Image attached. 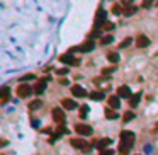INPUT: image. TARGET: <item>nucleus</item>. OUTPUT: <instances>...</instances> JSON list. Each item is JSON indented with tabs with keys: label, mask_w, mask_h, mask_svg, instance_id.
Here are the masks:
<instances>
[{
	"label": "nucleus",
	"mask_w": 158,
	"mask_h": 155,
	"mask_svg": "<svg viewBox=\"0 0 158 155\" xmlns=\"http://www.w3.org/2000/svg\"><path fill=\"white\" fill-rule=\"evenodd\" d=\"M114 70H116V68H104V70H102V73H104V75H111V73L114 72Z\"/></svg>",
	"instance_id": "32"
},
{
	"label": "nucleus",
	"mask_w": 158,
	"mask_h": 155,
	"mask_svg": "<svg viewBox=\"0 0 158 155\" xmlns=\"http://www.w3.org/2000/svg\"><path fill=\"white\" fill-rule=\"evenodd\" d=\"M134 12H136V7H134V5H128V7H126V9H124V15H128V17H129V15H133V14H134Z\"/></svg>",
	"instance_id": "19"
},
{
	"label": "nucleus",
	"mask_w": 158,
	"mask_h": 155,
	"mask_svg": "<svg viewBox=\"0 0 158 155\" xmlns=\"http://www.w3.org/2000/svg\"><path fill=\"white\" fill-rule=\"evenodd\" d=\"M140 99H141V92H138V94H133L131 99H129V106H131V108H136L138 102H140Z\"/></svg>",
	"instance_id": "15"
},
{
	"label": "nucleus",
	"mask_w": 158,
	"mask_h": 155,
	"mask_svg": "<svg viewBox=\"0 0 158 155\" xmlns=\"http://www.w3.org/2000/svg\"><path fill=\"white\" fill-rule=\"evenodd\" d=\"M46 84H48V78H41V80L34 85V92H36V94H43L44 89H46Z\"/></svg>",
	"instance_id": "12"
},
{
	"label": "nucleus",
	"mask_w": 158,
	"mask_h": 155,
	"mask_svg": "<svg viewBox=\"0 0 158 155\" xmlns=\"http://www.w3.org/2000/svg\"><path fill=\"white\" fill-rule=\"evenodd\" d=\"M4 145H7V140H0V146H4Z\"/></svg>",
	"instance_id": "35"
},
{
	"label": "nucleus",
	"mask_w": 158,
	"mask_h": 155,
	"mask_svg": "<svg viewBox=\"0 0 158 155\" xmlns=\"http://www.w3.org/2000/svg\"><path fill=\"white\" fill-rule=\"evenodd\" d=\"M53 119L56 121V123H60V125H63L65 119H66V116H65V111L60 108H55L53 109Z\"/></svg>",
	"instance_id": "6"
},
{
	"label": "nucleus",
	"mask_w": 158,
	"mask_h": 155,
	"mask_svg": "<svg viewBox=\"0 0 158 155\" xmlns=\"http://www.w3.org/2000/svg\"><path fill=\"white\" fill-rule=\"evenodd\" d=\"M61 104H63L65 109H77V102H75L73 99H63Z\"/></svg>",
	"instance_id": "14"
},
{
	"label": "nucleus",
	"mask_w": 158,
	"mask_h": 155,
	"mask_svg": "<svg viewBox=\"0 0 158 155\" xmlns=\"http://www.w3.org/2000/svg\"><path fill=\"white\" fill-rule=\"evenodd\" d=\"M124 121H126V123H128V121H131V119H134V112L133 111H128V112H124Z\"/></svg>",
	"instance_id": "23"
},
{
	"label": "nucleus",
	"mask_w": 158,
	"mask_h": 155,
	"mask_svg": "<svg viewBox=\"0 0 158 155\" xmlns=\"http://www.w3.org/2000/svg\"><path fill=\"white\" fill-rule=\"evenodd\" d=\"M32 78H36V77H34V73H29V75H26V77H22V78H21V82L26 84V80H32Z\"/></svg>",
	"instance_id": "26"
},
{
	"label": "nucleus",
	"mask_w": 158,
	"mask_h": 155,
	"mask_svg": "<svg viewBox=\"0 0 158 155\" xmlns=\"http://www.w3.org/2000/svg\"><path fill=\"white\" fill-rule=\"evenodd\" d=\"M72 94L75 97H87V91L82 85H73L72 87Z\"/></svg>",
	"instance_id": "10"
},
{
	"label": "nucleus",
	"mask_w": 158,
	"mask_h": 155,
	"mask_svg": "<svg viewBox=\"0 0 158 155\" xmlns=\"http://www.w3.org/2000/svg\"><path fill=\"white\" fill-rule=\"evenodd\" d=\"M119 104H121V101H119V97L117 95H112V97H109V106L111 108H119Z\"/></svg>",
	"instance_id": "17"
},
{
	"label": "nucleus",
	"mask_w": 158,
	"mask_h": 155,
	"mask_svg": "<svg viewBox=\"0 0 158 155\" xmlns=\"http://www.w3.org/2000/svg\"><path fill=\"white\" fill-rule=\"evenodd\" d=\"M60 61L65 65H77L78 60L77 58H73V55H70V53H65V55L60 56Z\"/></svg>",
	"instance_id": "9"
},
{
	"label": "nucleus",
	"mask_w": 158,
	"mask_h": 155,
	"mask_svg": "<svg viewBox=\"0 0 158 155\" xmlns=\"http://www.w3.org/2000/svg\"><path fill=\"white\" fill-rule=\"evenodd\" d=\"M112 12H114V14H121V5L119 4L112 5Z\"/></svg>",
	"instance_id": "28"
},
{
	"label": "nucleus",
	"mask_w": 158,
	"mask_h": 155,
	"mask_svg": "<svg viewBox=\"0 0 158 155\" xmlns=\"http://www.w3.org/2000/svg\"><path fill=\"white\" fill-rule=\"evenodd\" d=\"M102 29H106V31H111V29H114V24H112V22H106V24L102 26Z\"/></svg>",
	"instance_id": "27"
},
{
	"label": "nucleus",
	"mask_w": 158,
	"mask_h": 155,
	"mask_svg": "<svg viewBox=\"0 0 158 155\" xmlns=\"http://www.w3.org/2000/svg\"><path fill=\"white\" fill-rule=\"evenodd\" d=\"M75 131H77L78 135H82V136H90V135L94 133V129H92V126H89V125H83V123H78V125L75 126Z\"/></svg>",
	"instance_id": "3"
},
{
	"label": "nucleus",
	"mask_w": 158,
	"mask_h": 155,
	"mask_svg": "<svg viewBox=\"0 0 158 155\" xmlns=\"http://www.w3.org/2000/svg\"><path fill=\"white\" fill-rule=\"evenodd\" d=\"M136 44H138V48H146V46H150V39L146 36H138Z\"/></svg>",
	"instance_id": "13"
},
{
	"label": "nucleus",
	"mask_w": 158,
	"mask_h": 155,
	"mask_svg": "<svg viewBox=\"0 0 158 155\" xmlns=\"http://www.w3.org/2000/svg\"><path fill=\"white\" fill-rule=\"evenodd\" d=\"M100 155H114V150H109V148H106V150L100 152Z\"/></svg>",
	"instance_id": "30"
},
{
	"label": "nucleus",
	"mask_w": 158,
	"mask_h": 155,
	"mask_svg": "<svg viewBox=\"0 0 158 155\" xmlns=\"http://www.w3.org/2000/svg\"><path fill=\"white\" fill-rule=\"evenodd\" d=\"M131 89L128 85H121L117 89V97H123V99H131Z\"/></svg>",
	"instance_id": "8"
},
{
	"label": "nucleus",
	"mask_w": 158,
	"mask_h": 155,
	"mask_svg": "<svg viewBox=\"0 0 158 155\" xmlns=\"http://www.w3.org/2000/svg\"><path fill=\"white\" fill-rule=\"evenodd\" d=\"M32 94V87L29 85V84H21V85L17 87V95L19 97H29V95Z\"/></svg>",
	"instance_id": "4"
},
{
	"label": "nucleus",
	"mask_w": 158,
	"mask_h": 155,
	"mask_svg": "<svg viewBox=\"0 0 158 155\" xmlns=\"http://www.w3.org/2000/svg\"><path fill=\"white\" fill-rule=\"evenodd\" d=\"M112 41V36H106V38H102V41H100V43L102 44H109Z\"/></svg>",
	"instance_id": "29"
},
{
	"label": "nucleus",
	"mask_w": 158,
	"mask_h": 155,
	"mask_svg": "<svg viewBox=\"0 0 158 155\" xmlns=\"http://www.w3.org/2000/svg\"><path fill=\"white\" fill-rule=\"evenodd\" d=\"M107 60L112 61V63H117V61H119V55H117V53H109V55H107Z\"/></svg>",
	"instance_id": "21"
},
{
	"label": "nucleus",
	"mask_w": 158,
	"mask_h": 155,
	"mask_svg": "<svg viewBox=\"0 0 158 155\" xmlns=\"http://www.w3.org/2000/svg\"><path fill=\"white\" fill-rule=\"evenodd\" d=\"M70 143H72V146H75V148H78V150H82V152H85V153H89V152L92 150V146H90L83 138H72Z\"/></svg>",
	"instance_id": "2"
},
{
	"label": "nucleus",
	"mask_w": 158,
	"mask_h": 155,
	"mask_svg": "<svg viewBox=\"0 0 158 155\" xmlns=\"http://www.w3.org/2000/svg\"><path fill=\"white\" fill-rule=\"evenodd\" d=\"M106 118L107 119H117L119 114H117V111H114V109H106Z\"/></svg>",
	"instance_id": "18"
},
{
	"label": "nucleus",
	"mask_w": 158,
	"mask_h": 155,
	"mask_svg": "<svg viewBox=\"0 0 158 155\" xmlns=\"http://www.w3.org/2000/svg\"><path fill=\"white\" fill-rule=\"evenodd\" d=\"M94 48H95V43L92 41V39H87L85 43H82L80 46L73 48V51H82V53H87V51H92Z\"/></svg>",
	"instance_id": "5"
},
{
	"label": "nucleus",
	"mask_w": 158,
	"mask_h": 155,
	"mask_svg": "<svg viewBox=\"0 0 158 155\" xmlns=\"http://www.w3.org/2000/svg\"><path fill=\"white\" fill-rule=\"evenodd\" d=\"M111 143H112L111 138H100L99 142H95V146H97L99 150L102 152V150H106V148H107L109 145H111Z\"/></svg>",
	"instance_id": "11"
},
{
	"label": "nucleus",
	"mask_w": 158,
	"mask_h": 155,
	"mask_svg": "<svg viewBox=\"0 0 158 155\" xmlns=\"http://www.w3.org/2000/svg\"><path fill=\"white\" fill-rule=\"evenodd\" d=\"M133 143H134V133H133V131H123V133H121L119 150L124 153L126 150H129L133 146Z\"/></svg>",
	"instance_id": "1"
},
{
	"label": "nucleus",
	"mask_w": 158,
	"mask_h": 155,
	"mask_svg": "<svg viewBox=\"0 0 158 155\" xmlns=\"http://www.w3.org/2000/svg\"><path fill=\"white\" fill-rule=\"evenodd\" d=\"M87 114H89V108H87V106H82L80 108V118H85Z\"/></svg>",
	"instance_id": "24"
},
{
	"label": "nucleus",
	"mask_w": 158,
	"mask_h": 155,
	"mask_svg": "<svg viewBox=\"0 0 158 155\" xmlns=\"http://www.w3.org/2000/svg\"><path fill=\"white\" fill-rule=\"evenodd\" d=\"M104 24H106V12L100 9L97 12V15H95V29H100Z\"/></svg>",
	"instance_id": "7"
},
{
	"label": "nucleus",
	"mask_w": 158,
	"mask_h": 155,
	"mask_svg": "<svg viewBox=\"0 0 158 155\" xmlns=\"http://www.w3.org/2000/svg\"><path fill=\"white\" fill-rule=\"evenodd\" d=\"M41 106H43V102L38 99V101H32V102L29 104V109H31V111H36V109H39Z\"/></svg>",
	"instance_id": "20"
},
{
	"label": "nucleus",
	"mask_w": 158,
	"mask_h": 155,
	"mask_svg": "<svg viewBox=\"0 0 158 155\" xmlns=\"http://www.w3.org/2000/svg\"><path fill=\"white\" fill-rule=\"evenodd\" d=\"M90 97H92L94 101H102L104 99V94H102V92H92Z\"/></svg>",
	"instance_id": "22"
},
{
	"label": "nucleus",
	"mask_w": 158,
	"mask_h": 155,
	"mask_svg": "<svg viewBox=\"0 0 158 155\" xmlns=\"http://www.w3.org/2000/svg\"><path fill=\"white\" fill-rule=\"evenodd\" d=\"M66 131H68V129L65 128V126H63V125H61V126H60V128H58V135H60V133H66Z\"/></svg>",
	"instance_id": "33"
},
{
	"label": "nucleus",
	"mask_w": 158,
	"mask_h": 155,
	"mask_svg": "<svg viewBox=\"0 0 158 155\" xmlns=\"http://www.w3.org/2000/svg\"><path fill=\"white\" fill-rule=\"evenodd\" d=\"M131 41H133L131 38H126V39L123 41V43L119 44V48H126V46H129V44H131Z\"/></svg>",
	"instance_id": "25"
},
{
	"label": "nucleus",
	"mask_w": 158,
	"mask_h": 155,
	"mask_svg": "<svg viewBox=\"0 0 158 155\" xmlns=\"http://www.w3.org/2000/svg\"><path fill=\"white\" fill-rule=\"evenodd\" d=\"M60 82H61V85H66V84H68V80H66V78H61Z\"/></svg>",
	"instance_id": "34"
},
{
	"label": "nucleus",
	"mask_w": 158,
	"mask_h": 155,
	"mask_svg": "<svg viewBox=\"0 0 158 155\" xmlns=\"http://www.w3.org/2000/svg\"><path fill=\"white\" fill-rule=\"evenodd\" d=\"M68 72H70L68 68H58V75H66Z\"/></svg>",
	"instance_id": "31"
},
{
	"label": "nucleus",
	"mask_w": 158,
	"mask_h": 155,
	"mask_svg": "<svg viewBox=\"0 0 158 155\" xmlns=\"http://www.w3.org/2000/svg\"><path fill=\"white\" fill-rule=\"evenodd\" d=\"M10 95V89L9 87H0V101H7Z\"/></svg>",
	"instance_id": "16"
}]
</instances>
